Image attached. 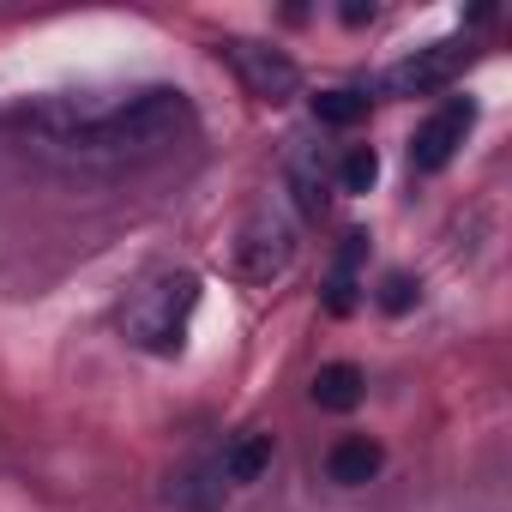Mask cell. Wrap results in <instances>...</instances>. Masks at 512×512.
<instances>
[{
    "label": "cell",
    "mask_w": 512,
    "mask_h": 512,
    "mask_svg": "<svg viewBox=\"0 0 512 512\" xmlns=\"http://www.w3.org/2000/svg\"><path fill=\"white\" fill-rule=\"evenodd\" d=\"M193 308H199V278L193 272H157L127 302V338L145 356H175L181 338H187Z\"/></svg>",
    "instance_id": "obj_2"
},
{
    "label": "cell",
    "mask_w": 512,
    "mask_h": 512,
    "mask_svg": "<svg viewBox=\"0 0 512 512\" xmlns=\"http://www.w3.org/2000/svg\"><path fill=\"white\" fill-rule=\"evenodd\" d=\"M314 115H320L326 127H356V121L368 115V97H362V91H320V97H314Z\"/></svg>",
    "instance_id": "obj_13"
},
{
    "label": "cell",
    "mask_w": 512,
    "mask_h": 512,
    "mask_svg": "<svg viewBox=\"0 0 512 512\" xmlns=\"http://www.w3.org/2000/svg\"><path fill=\"white\" fill-rule=\"evenodd\" d=\"M362 392H368V380H362V368L356 362H326L320 374H314V404L320 410H356L362 404Z\"/></svg>",
    "instance_id": "obj_10"
},
{
    "label": "cell",
    "mask_w": 512,
    "mask_h": 512,
    "mask_svg": "<svg viewBox=\"0 0 512 512\" xmlns=\"http://www.w3.org/2000/svg\"><path fill=\"white\" fill-rule=\"evenodd\" d=\"M187 127H193L187 91H175V85H145V91H133L127 103H115V109L79 121V127L67 133V145H73L79 157H151V151L175 145Z\"/></svg>",
    "instance_id": "obj_1"
},
{
    "label": "cell",
    "mask_w": 512,
    "mask_h": 512,
    "mask_svg": "<svg viewBox=\"0 0 512 512\" xmlns=\"http://www.w3.org/2000/svg\"><path fill=\"white\" fill-rule=\"evenodd\" d=\"M362 253H368V235L350 229L344 247H338V266H332V278H326V308H332V314H350V308H356V266H362Z\"/></svg>",
    "instance_id": "obj_11"
},
{
    "label": "cell",
    "mask_w": 512,
    "mask_h": 512,
    "mask_svg": "<svg viewBox=\"0 0 512 512\" xmlns=\"http://www.w3.org/2000/svg\"><path fill=\"white\" fill-rule=\"evenodd\" d=\"M410 302H416V278L410 272H386L380 278V308L386 314H410Z\"/></svg>",
    "instance_id": "obj_15"
},
{
    "label": "cell",
    "mask_w": 512,
    "mask_h": 512,
    "mask_svg": "<svg viewBox=\"0 0 512 512\" xmlns=\"http://www.w3.org/2000/svg\"><path fill=\"white\" fill-rule=\"evenodd\" d=\"M374 175H380L374 145H350V151H344V163H338V187H344V193H368V187H374Z\"/></svg>",
    "instance_id": "obj_14"
},
{
    "label": "cell",
    "mask_w": 512,
    "mask_h": 512,
    "mask_svg": "<svg viewBox=\"0 0 512 512\" xmlns=\"http://www.w3.org/2000/svg\"><path fill=\"white\" fill-rule=\"evenodd\" d=\"M470 127H476V103H470V97H446V103L416 127V139H410V169H416V175H440V169L458 157V145L470 139Z\"/></svg>",
    "instance_id": "obj_5"
},
{
    "label": "cell",
    "mask_w": 512,
    "mask_h": 512,
    "mask_svg": "<svg viewBox=\"0 0 512 512\" xmlns=\"http://www.w3.org/2000/svg\"><path fill=\"white\" fill-rule=\"evenodd\" d=\"M374 19V7H362V0H350V7H344V25H368Z\"/></svg>",
    "instance_id": "obj_16"
},
{
    "label": "cell",
    "mask_w": 512,
    "mask_h": 512,
    "mask_svg": "<svg viewBox=\"0 0 512 512\" xmlns=\"http://www.w3.org/2000/svg\"><path fill=\"white\" fill-rule=\"evenodd\" d=\"M229 253H235V278H247V284H272V278H284L290 260H296V217H290L278 199H260V205L241 217Z\"/></svg>",
    "instance_id": "obj_3"
},
{
    "label": "cell",
    "mask_w": 512,
    "mask_h": 512,
    "mask_svg": "<svg viewBox=\"0 0 512 512\" xmlns=\"http://www.w3.org/2000/svg\"><path fill=\"white\" fill-rule=\"evenodd\" d=\"M380 464H386V452H380V440H368V434H344V440H332V452H326V476H332L338 488L374 482Z\"/></svg>",
    "instance_id": "obj_8"
},
{
    "label": "cell",
    "mask_w": 512,
    "mask_h": 512,
    "mask_svg": "<svg viewBox=\"0 0 512 512\" xmlns=\"http://www.w3.org/2000/svg\"><path fill=\"white\" fill-rule=\"evenodd\" d=\"M175 500L193 506V512H217V506H223V482H217V470H211V464L187 470V476L175 482Z\"/></svg>",
    "instance_id": "obj_12"
},
{
    "label": "cell",
    "mask_w": 512,
    "mask_h": 512,
    "mask_svg": "<svg viewBox=\"0 0 512 512\" xmlns=\"http://www.w3.org/2000/svg\"><path fill=\"white\" fill-rule=\"evenodd\" d=\"M290 193H296V211H302V217H320V211L332 205V181H326L320 151H296V157H290Z\"/></svg>",
    "instance_id": "obj_9"
},
{
    "label": "cell",
    "mask_w": 512,
    "mask_h": 512,
    "mask_svg": "<svg viewBox=\"0 0 512 512\" xmlns=\"http://www.w3.org/2000/svg\"><path fill=\"white\" fill-rule=\"evenodd\" d=\"M464 55H470L464 37L428 43V49H416V55H404V61H392V67L380 73V97H428V91L452 85V73L464 67Z\"/></svg>",
    "instance_id": "obj_4"
},
{
    "label": "cell",
    "mask_w": 512,
    "mask_h": 512,
    "mask_svg": "<svg viewBox=\"0 0 512 512\" xmlns=\"http://www.w3.org/2000/svg\"><path fill=\"white\" fill-rule=\"evenodd\" d=\"M272 452H278V440H272L266 428H247V434H235V440L211 458V470H217L223 488H247V482H260V476L272 470Z\"/></svg>",
    "instance_id": "obj_7"
},
{
    "label": "cell",
    "mask_w": 512,
    "mask_h": 512,
    "mask_svg": "<svg viewBox=\"0 0 512 512\" xmlns=\"http://www.w3.org/2000/svg\"><path fill=\"white\" fill-rule=\"evenodd\" d=\"M223 55H229V67L241 73V85L260 97V103H284V97H296V91H302V67H296L284 49L247 43V37H229V43H223Z\"/></svg>",
    "instance_id": "obj_6"
}]
</instances>
